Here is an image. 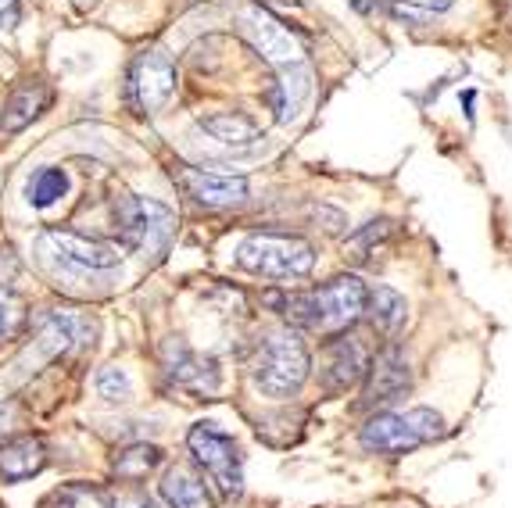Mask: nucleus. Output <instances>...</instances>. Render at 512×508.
<instances>
[{"label": "nucleus", "mask_w": 512, "mask_h": 508, "mask_svg": "<svg viewBox=\"0 0 512 508\" xmlns=\"http://www.w3.org/2000/svg\"><path fill=\"white\" fill-rule=\"evenodd\" d=\"M373 351H369L362 333H337L326 344V362H323V383L333 394H344L348 387L366 380Z\"/></svg>", "instance_id": "1a4fd4ad"}, {"label": "nucleus", "mask_w": 512, "mask_h": 508, "mask_svg": "<svg viewBox=\"0 0 512 508\" xmlns=\"http://www.w3.org/2000/svg\"><path fill=\"white\" fill-rule=\"evenodd\" d=\"M15 326H18V305L8 301V297H0V337H8Z\"/></svg>", "instance_id": "a878e982"}, {"label": "nucleus", "mask_w": 512, "mask_h": 508, "mask_svg": "<svg viewBox=\"0 0 512 508\" xmlns=\"http://www.w3.org/2000/svg\"><path fill=\"white\" fill-rule=\"evenodd\" d=\"M444 437V419L434 408H409V412H376L359 430V444L373 455H402Z\"/></svg>", "instance_id": "f03ea898"}, {"label": "nucleus", "mask_w": 512, "mask_h": 508, "mask_svg": "<svg viewBox=\"0 0 512 508\" xmlns=\"http://www.w3.org/2000/svg\"><path fill=\"white\" fill-rule=\"evenodd\" d=\"M43 258L47 262L72 265L79 272H108L119 265V247L104 244V240H90L76 229H47L40 237Z\"/></svg>", "instance_id": "6e6552de"}, {"label": "nucleus", "mask_w": 512, "mask_h": 508, "mask_svg": "<svg viewBox=\"0 0 512 508\" xmlns=\"http://www.w3.org/2000/svg\"><path fill=\"white\" fill-rule=\"evenodd\" d=\"M47 508H111V501L97 483H65L47 498Z\"/></svg>", "instance_id": "4be33fe9"}, {"label": "nucleus", "mask_w": 512, "mask_h": 508, "mask_svg": "<svg viewBox=\"0 0 512 508\" xmlns=\"http://www.w3.org/2000/svg\"><path fill=\"white\" fill-rule=\"evenodd\" d=\"M308 369H312V358H308L305 340L294 330H276L258 351L255 383L269 398H287V394L301 390V383L308 380Z\"/></svg>", "instance_id": "7ed1b4c3"}, {"label": "nucleus", "mask_w": 512, "mask_h": 508, "mask_svg": "<svg viewBox=\"0 0 512 508\" xmlns=\"http://www.w3.org/2000/svg\"><path fill=\"white\" fill-rule=\"evenodd\" d=\"M18 26V0H0V29Z\"/></svg>", "instance_id": "cd10ccee"}, {"label": "nucleus", "mask_w": 512, "mask_h": 508, "mask_svg": "<svg viewBox=\"0 0 512 508\" xmlns=\"http://www.w3.org/2000/svg\"><path fill=\"white\" fill-rule=\"evenodd\" d=\"M180 187L205 208H233V204L248 201V179L244 176H222V172L194 169V165L180 169Z\"/></svg>", "instance_id": "f8f14e48"}, {"label": "nucleus", "mask_w": 512, "mask_h": 508, "mask_svg": "<svg viewBox=\"0 0 512 508\" xmlns=\"http://www.w3.org/2000/svg\"><path fill=\"white\" fill-rule=\"evenodd\" d=\"M29 204L33 208H51V204H58L61 197L69 194V176L61 169H40L33 179H29Z\"/></svg>", "instance_id": "5701e85b"}, {"label": "nucleus", "mask_w": 512, "mask_h": 508, "mask_svg": "<svg viewBox=\"0 0 512 508\" xmlns=\"http://www.w3.org/2000/svg\"><path fill=\"white\" fill-rule=\"evenodd\" d=\"M97 390H101V398H108V401H129L133 398V383H129L126 369H119V365L101 369V376H97Z\"/></svg>", "instance_id": "b1692460"}, {"label": "nucleus", "mask_w": 512, "mask_h": 508, "mask_svg": "<svg viewBox=\"0 0 512 508\" xmlns=\"http://www.w3.org/2000/svg\"><path fill=\"white\" fill-rule=\"evenodd\" d=\"M276 72H280V83H276V94H273L276 119L294 122L301 115V108H305L308 94H312V72H308L305 61L287 65V68H276Z\"/></svg>", "instance_id": "f3484780"}, {"label": "nucleus", "mask_w": 512, "mask_h": 508, "mask_svg": "<svg viewBox=\"0 0 512 508\" xmlns=\"http://www.w3.org/2000/svg\"><path fill=\"white\" fill-rule=\"evenodd\" d=\"M387 237H394V222H387V219H380V222H369V226H362L355 237L348 240L351 244V258H366V251L373 244H380V240H387Z\"/></svg>", "instance_id": "393cba45"}, {"label": "nucleus", "mask_w": 512, "mask_h": 508, "mask_svg": "<svg viewBox=\"0 0 512 508\" xmlns=\"http://www.w3.org/2000/svg\"><path fill=\"white\" fill-rule=\"evenodd\" d=\"M47 104H51V86L40 83V79H29V83H22L15 90V94L4 101V129L8 133H18V129H26L29 122H36L47 111Z\"/></svg>", "instance_id": "dca6fc26"}, {"label": "nucleus", "mask_w": 512, "mask_h": 508, "mask_svg": "<svg viewBox=\"0 0 512 508\" xmlns=\"http://www.w3.org/2000/svg\"><path fill=\"white\" fill-rule=\"evenodd\" d=\"M111 508H158V505H154V498H147V494L133 491V494H122V498L111 501Z\"/></svg>", "instance_id": "bb28decb"}, {"label": "nucleus", "mask_w": 512, "mask_h": 508, "mask_svg": "<svg viewBox=\"0 0 512 508\" xmlns=\"http://www.w3.org/2000/svg\"><path fill=\"white\" fill-rule=\"evenodd\" d=\"M162 466V448H154V444H129L115 455L111 462V473L119 476V480L137 483L144 476H151L154 469Z\"/></svg>", "instance_id": "412c9836"}, {"label": "nucleus", "mask_w": 512, "mask_h": 508, "mask_svg": "<svg viewBox=\"0 0 512 508\" xmlns=\"http://www.w3.org/2000/svg\"><path fill=\"white\" fill-rule=\"evenodd\" d=\"M366 308H369V322H373L376 333H384V337H394V333L402 330L405 322V297L391 287H376L373 294L366 297Z\"/></svg>", "instance_id": "aec40b11"}, {"label": "nucleus", "mask_w": 512, "mask_h": 508, "mask_svg": "<svg viewBox=\"0 0 512 508\" xmlns=\"http://www.w3.org/2000/svg\"><path fill=\"white\" fill-rule=\"evenodd\" d=\"M240 33L248 36L251 47H255L273 68H287V65L305 61L298 36L283 26L280 18H273L265 8H258V4H248V8L240 11Z\"/></svg>", "instance_id": "0eeeda50"}, {"label": "nucleus", "mask_w": 512, "mask_h": 508, "mask_svg": "<svg viewBox=\"0 0 512 508\" xmlns=\"http://www.w3.org/2000/svg\"><path fill=\"white\" fill-rule=\"evenodd\" d=\"M312 294H316L319 305V330H348L366 312L369 290L359 276H337V280L323 283Z\"/></svg>", "instance_id": "9d476101"}, {"label": "nucleus", "mask_w": 512, "mask_h": 508, "mask_svg": "<svg viewBox=\"0 0 512 508\" xmlns=\"http://www.w3.org/2000/svg\"><path fill=\"white\" fill-rule=\"evenodd\" d=\"M412 387V369L409 358L398 348H387L369 362L366 390H362V408H384L394 405L405 390Z\"/></svg>", "instance_id": "9b49d317"}, {"label": "nucleus", "mask_w": 512, "mask_h": 508, "mask_svg": "<svg viewBox=\"0 0 512 508\" xmlns=\"http://www.w3.org/2000/svg\"><path fill=\"white\" fill-rule=\"evenodd\" d=\"M94 333V326L83 319V315L76 312H47L40 319V348L47 351V355H65V351H72L76 344H83L86 337Z\"/></svg>", "instance_id": "4468645a"}, {"label": "nucleus", "mask_w": 512, "mask_h": 508, "mask_svg": "<svg viewBox=\"0 0 512 508\" xmlns=\"http://www.w3.org/2000/svg\"><path fill=\"white\" fill-rule=\"evenodd\" d=\"M115 229L129 247H137L151 258H162L176 237V215L169 204L154 201V197L129 194L115 204Z\"/></svg>", "instance_id": "20e7f679"}, {"label": "nucleus", "mask_w": 512, "mask_h": 508, "mask_svg": "<svg viewBox=\"0 0 512 508\" xmlns=\"http://www.w3.org/2000/svg\"><path fill=\"white\" fill-rule=\"evenodd\" d=\"M237 265L265 280H301L316 269V251L308 240L291 233H251L240 240Z\"/></svg>", "instance_id": "f257e3e1"}, {"label": "nucleus", "mask_w": 512, "mask_h": 508, "mask_svg": "<svg viewBox=\"0 0 512 508\" xmlns=\"http://www.w3.org/2000/svg\"><path fill=\"white\" fill-rule=\"evenodd\" d=\"M201 129L212 133V140H219V144H226V147H248L258 140V126L248 115H240V111H215V115H205Z\"/></svg>", "instance_id": "6ab92c4d"}, {"label": "nucleus", "mask_w": 512, "mask_h": 508, "mask_svg": "<svg viewBox=\"0 0 512 508\" xmlns=\"http://www.w3.org/2000/svg\"><path fill=\"white\" fill-rule=\"evenodd\" d=\"M129 104L140 111V115H154L162 111L165 104L176 94V65L165 51H144L133 58L129 65Z\"/></svg>", "instance_id": "423d86ee"}, {"label": "nucleus", "mask_w": 512, "mask_h": 508, "mask_svg": "<svg viewBox=\"0 0 512 508\" xmlns=\"http://www.w3.org/2000/svg\"><path fill=\"white\" fill-rule=\"evenodd\" d=\"M162 498L172 508H215V498L208 491V483L187 466H172L162 476Z\"/></svg>", "instance_id": "a211bd4d"}, {"label": "nucleus", "mask_w": 512, "mask_h": 508, "mask_svg": "<svg viewBox=\"0 0 512 508\" xmlns=\"http://www.w3.org/2000/svg\"><path fill=\"white\" fill-rule=\"evenodd\" d=\"M165 376H169L176 387L183 390H201V394H212L219 390V365L212 358H201L183 344V340H169L162 351Z\"/></svg>", "instance_id": "ddd939ff"}, {"label": "nucleus", "mask_w": 512, "mask_h": 508, "mask_svg": "<svg viewBox=\"0 0 512 508\" xmlns=\"http://www.w3.org/2000/svg\"><path fill=\"white\" fill-rule=\"evenodd\" d=\"M187 448L194 462L208 473V480L219 487V494L233 498L244 487V469H240V448L230 433L215 430V423H194L187 433Z\"/></svg>", "instance_id": "39448f33"}, {"label": "nucleus", "mask_w": 512, "mask_h": 508, "mask_svg": "<svg viewBox=\"0 0 512 508\" xmlns=\"http://www.w3.org/2000/svg\"><path fill=\"white\" fill-rule=\"evenodd\" d=\"M47 466V448L40 437H11L0 444V476L8 483L29 480Z\"/></svg>", "instance_id": "2eb2a0df"}]
</instances>
